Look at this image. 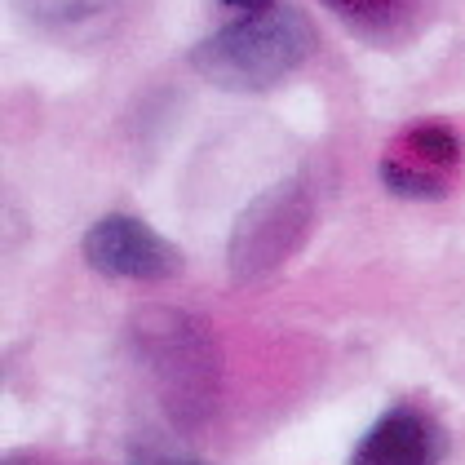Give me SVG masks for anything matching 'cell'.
Segmentation results:
<instances>
[{"label": "cell", "mask_w": 465, "mask_h": 465, "mask_svg": "<svg viewBox=\"0 0 465 465\" xmlns=\"http://www.w3.org/2000/svg\"><path fill=\"white\" fill-rule=\"evenodd\" d=\"M465 173L461 134L443 120H417L399 129L377 160V178L399 200H443Z\"/></svg>", "instance_id": "cell-4"}, {"label": "cell", "mask_w": 465, "mask_h": 465, "mask_svg": "<svg viewBox=\"0 0 465 465\" xmlns=\"http://www.w3.org/2000/svg\"><path fill=\"white\" fill-rule=\"evenodd\" d=\"M84 262L107 280H173L182 271V252L151 231L143 217L107 213L84 231Z\"/></svg>", "instance_id": "cell-5"}, {"label": "cell", "mask_w": 465, "mask_h": 465, "mask_svg": "<svg viewBox=\"0 0 465 465\" xmlns=\"http://www.w3.org/2000/svg\"><path fill=\"white\" fill-rule=\"evenodd\" d=\"M120 0H18V9L58 36H89L98 27H107Z\"/></svg>", "instance_id": "cell-8"}, {"label": "cell", "mask_w": 465, "mask_h": 465, "mask_svg": "<svg viewBox=\"0 0 465 465\" xmlns=\"http://www.w3.org/2000/svg\"><path fill=\"white\" fill-rule=\"evenodd\" d=\"M129 465H209L200 457H182V452H155V448H134Z\"/></svg>", "instance_id": "cell-9"}, {"label": "cell", "mask_w": 465, "mask_h": 465, "mask_svg": "<svg viewBox=\"0 0 465 465\" xmlns=\"http://www.w3.org/2000/svg\"><path fill=\"white\" fill-rule=\"evenodd\" d=\"M311 54H315L311 18L292 5H271L204 36L191 49V67L217 89L262 94L284 84Z\"/></svg>", "instance_id": "cell-2"}, {"label": "cell", "mask_w": 465, "mask_h": 465, "mask_svg": "<svg viewBox=\"0 0 465 465\" xmlns=\"http://www.w3.org/2000/svg\"><path fill=\"white\" fill-rule=\"evenodd\" d=\"M129 341L146 377L155 381L164 417L182 434L204 426L213 417L222 386V359L204 320L182 315L173 306H146L129 323Z\"/></svg>", "instance_id": "cell-1"}, {"label": "cell", "mask_w": 465, "mask_h": 465, "mask_svg": "<svg viewBox=\"0 0 465 465\" xmlns=\"http://www.w3.org/2000/svg\"><path fill=\"white\" fill-rule=\"evenodd\" d=\"M217 5H226V9H240V14H257V9H271L275 0H217Z\"/></svg>", "instance_id": "cell-10"}, {"label": "cell", "mask_w": 465, "mask_h": 465, "mask_svg": "<svg viewBox=\"0 0 465 465\" xmlns=\"http://www.w3.org/2000/svg\"><path fill=\"white\" fill-rule=\"evenodd\" d=\"M323 9L368 45H399L408 40L430 14V0H320Z\"/></svg>", "instance_id": "cell-7"}, {"label": "cell", "mask_w": 465, "mask_h": 465, "mask_svg": "<svg viewBox=\"0 0 465 465\" xmlns=\"http://www.w3.org/2000/svg\"><path fill=\"white\" fill-rule=\"evenodd\" d=\"M5 465H40L36 457H5Z\"/></svg>", "instance_id": "cell-11"}, {"label": "cell", "mask_w": 465, "mask_h": 465, "mask_svg": "<svg viewBox=\"0 0 465 465\" xmlns=\"http://www.w3.org/2000/svg\"><path fill=\"white\" fill-rule=\"evenodd\" d=\"M311 231V191L306 182H280L271 191H262L244 213L235 217L231 240H226V271L252 284L266 280L271 271H280L292 252L302 249Z\"/></svg>", "instance_id": "cell-3"}, {"label": "cell", "mask_w": 465, "mask_h": 465, "mask_svg": "<svg viewBox=\"0 0 465 465\" xmlns=\"http://www.w3.org/2000/svg\"><path fill=\"white\" fill-rule=\"evenodd\" d=\"M448 434L417 403L386 408L351 452V465H443Z\"/></svg>", "instance_id": "cell-6"}]
</instances>
